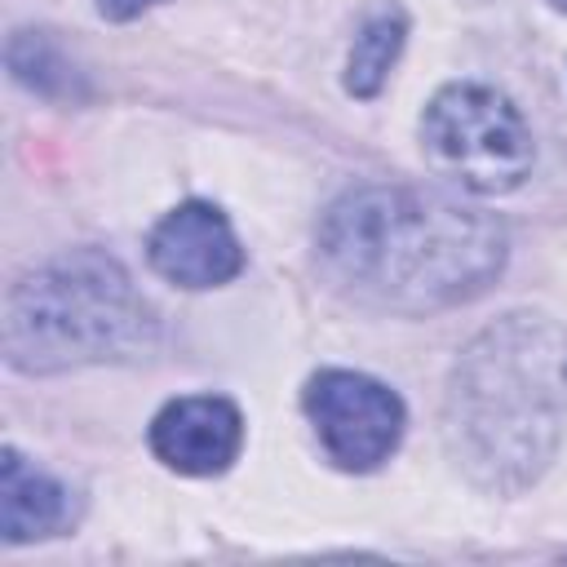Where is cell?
<instances>
[{"mask_svg":"<svg viewBox=\"0 0 567 567\" xmlns=\"http://www.w3.org/2000/svg\"><path fill=\"white\" fill-rule=\"evenodd\" d=\"M319 266L350 297L430 315L487 292L505 266V226L430 186H359L319 221Z\"/></svg>","mask_w":567,"mask_h":567,"instance_id":"6da1fadb","label":"cell"},{"mask_svg":"<svg viewBox=\"0 0 567 567\" xmlns=\"http://www.w3.org/2000/svg\"><path fill=\"white\" fill-rule=\"evenodd\" d=\"M567 416V328L514 310L487 323L447 377L443 425L456 461L492 492L527 487Z\"/></svg>","mask_w":567,"mask_h":567,"instance_id":"7a4b0ae2","label":"cell"},{"mask_svg":"<svg viewBox=\"0 0 567 567\" xmlns=\"http://www.w3.org/2000/svg\"><path fill=\"white\" fill-rule=\"evenodd\" d=\"M151 346L155 310L142 301L128 270L97 248L40 261L4 297V359L18 372L111 363Z\"/></svg>","mask_w":567,"mask_h":567,"instance_id":"3957f363","label":"cell"},{"mask_svg":"<svg viewBox=\"0 0 567 567\" xmlns=\"http://www.w3.org/2000/svg\"><path fill=\"white\" fill-rule=\"evenodd\" d=\"M430 164L470 195H505L532 173V128L518 106L487 84H447L421 115Z\"/></svg>","mask_w":567,"mask_h":567,"instance_id":"277c9868","label":"cell"},{"mask_svg":"<svg viewBox=\"0 0 567 567\" xmlns=\"http://www.w3.org/2000/svg\"><path fill=\"white\" fill-rule=\"evenodd\" d=\"M306 416L328 452V461H337L341 470H377L381 461L394 456L408 412L403 399L381 385L377 377L350 372V368H323L306 381Z\"/></svg>","mask_w":567,"mask_h":567,"instance_id":"5b68a950","label":"cell"},{"mask_svg":"<svg viewBox=\"0 0 567 567\" xmlns=\"http://www.w3.org/2000/svg\"><path fill=\"white\" fill-rule=\"evenodd\" d=\"M151 270L177 288H217L244 270V248L221 208L190 199L177 204L146 239Z\"/></svg>","mask_w":567,"mask_h":567,"instance_id":"8992f818","label":"cell"},{"mask_svg":"<svg viewBox=\"0 0 567 567\" xmlns=\"http://www.w3.org/2000/svg\"><path fill=\"white\" fill-rule=\"evenodd\" d=\"M244 447V416L221 394H186L155 412L151 452L177 474H221Z\"/></svg>","mask_w":567,"mask_h":567,"instance_id":"52a82bcc","label":"cell"},{"mask_svg":"<svg viewBox=\"0 0 567 567\" xmlns=\"http://www.w3.org/2000/svg\"><path fill=\"white\" fill-rule=\"evenodd\" d=\"M71 518H75L71 487L58 483L53 474L35 470L13 447H4L0 452V527H4V540L27 545V540L58 536L71 527Z\"/></svg>","mask_w":567,"mask_h":567,"instance_id":"ba28073f","label":"cell"},{"mask_svg":"<svg viewBox=\"0 0 567 567\" xmlns=\"http://www.w3.org/2000/svg\"><path fill=\"white\" fill-rule=\"evenodd\" d=\"M403 40H408V18L399 4H381L363 18L354 44H350V58H346V93L354 97H377L390 66L399 62L403 53Z\"/></svg>","mask_w":567,"mask_h":567,"instance_id":"9c48e42d","label":"cell"},{"mask_svg":"<svg viewBox=\"0 0 567 567\" xmlns=\"http://www.w3.org/2000/svg\"><path fill=\"white\" fill-rule=\"evenodd\" d=\"M9 71L18 84H27L44 97H71V89H75L71 62L44 31H18L9 40Z\"/></svg>","mask_w":567,"mask_h":567,"instance_id":"30bf717a","label":"cell"},{"mask_svg":"<svg viewBox=\"0 0 567 567\" xmlns=\"http://www.w3.org/2000/svg\"><path fill=\"white\" fill-rule=\"evenodd\" d=\"M151 4H159V0H97L102 18H111V22H128V18H137Z\"/></svg>","mask_w":567,"mask_h":567,"instance_id":"8fae6325","label":"cell"},{"mask_svg":"<svg viewBox=\"0 0 567 567\" xmlns=\"http://www.w3.org/2000/svg\"><path fill=\"white\" fill-rule=\"evenodd\" d=\"M549 4H554V9H567V0H549Z\"/></svg>","mask_w":567,"mask_h":567,"instance_id":"7c38bea8","label":"cell"}]
</instances>
